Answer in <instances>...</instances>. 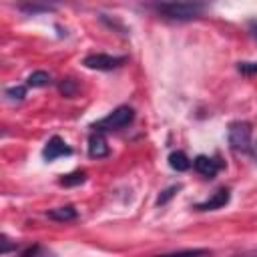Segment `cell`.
I'll return each instance as SVG.
<instances>
[{"instance_id": "obj_7", "label": "cell", "mask_w": 257, "mask_h": 257, "mask_svg": "<svg viewBox=\"0 0 257 257\" xmlns=\"http://www.w3.org/2000/svg\"><path fill=\"white\" fill-rule=\"evenodd\" d=\"M229 189H219L217 193H213L207 201H203V203H197L195 205V209L197 211H215V209H221V207H225L227 203H229Z\"/></svg>"}, {"instance_id": "obj_22", "label": "cell", "mask_w": 257, "mask_h": 257, "mask_svg": "<svg viewBox=\"0 0 257 257\" xmlns=\"http://www.w3.org/2000/svg\"><path fill=\"white\" fill-rule=\"evenodd\" d=\"M253 157H255V161H257V143L253 145Z\"/></svg>"}, {"instance_id": "obj_9", "label": "cell", "mask_w": 257, "mask_h": 257, "mask_svg": "<svg viewBox=\"0 0 257 257\" xmlns=\"http://www.w3.org/2000/svg\"><path fill=\"white\" fill-rule=\"evenodd\" d=\"M169 165H171V169L183 173V171H187V169L191 167V159H189L183 151H173V153L169 155Z\"/></svg>"}, {"instance_id": "obj_1", "label": "cell", "mask_w": 257, "mask_h": 257, "mask_svg": "<svg viewBox=\"0 0 257 257\" xmlns=\"http://www.w3.org/2000/svg\"><path fill=\"white\" fill-rule=\"evenodd\" d=\"M155 10L159 14H163L165 18L193 20V18L201 16V12L205 10V6L203 4H197V2H163V4H157Z\"/></svg>"}, {"instance_id": "obj_17", "label": "cell", "mask_w": 257, "mask_h": 257, "mask_svg": "<svg viewBox=\"0 0 257 257\" xmlns=\"http://www.w3.org/2000/svg\"><path fill=\"white\" fill-rule=\"evenodd\" d=\"M179 189H181L179 185H173V187L165 189V191H163V193L159 195V199H157V205H165V203H167V201H169V199H171V197H173V195H175V193H177Z\"/></svg>"}, {"instance_id": "obj_8", "label": "cell", "mask_w": 257, "mask_h": 257, "mask_svg": "<svg viewBox=\"0 0 257 257\" xmlns=\"http://www.w3.org/2000/svg\"><path fill=\"white\" fill-rule=\"evenodd\" d=\"M88 155L92 159H102L108 155V145H106V139L102 133L94 131L90 137H88Z\"/></svg>"}, {"instance_id": "obj_21", "label": "cell", "mask_w": 257, "mask_h": 257, "mask_svg": "<svg viewBox=\"0 0 257 257\" xmlns=\"http://www.w3.org/2000/svg\"><path fill=\"white\" fill-rule=\"evenodd\" d=\"M249 30H251V34L257 38V20H251V22H249Z\"/></svg>"}, {"instance_id": "obj_13", "label": "cell", "mask_w": 257, "mask_h": 257, "mask_svg": "<svg viewBox=\"0 0 257 257\" xmlns=\"http://www.w3.org/2000/svg\"><path fill=\"white\" fill-rule=\"evenodd\" d=\"M207 249H183V251H175V253H165L159 257H203L207 255Z\"/></svg>"}, {"instance_id": "obj_12", "label": "cell", "mask_w": 257, "mask_h": 257, "mask_svg": "<svg viewBox=\"0 0 257 257\" xmlns=\"http://www.w3.org/2000/svg\"><path fill=\"white\" fill-rule=\"evenodd\" d=\"M50 82V74L44 70H34L28 76V86H46Z\"/></svg>"}, {"instance_id": "obj_11", "label": "cell", "mask_w": 257, "mask_h": 257, "mask_svg": "<svg viewBox=\"0 0 257 257\" xmlns=\"http://www.w3.org/2000/svg\"><path fill=\"white\" fill-rule=\"evenodd\" d=\"M84 179H86V173H84V171H74V173H70V175H64V177L60 179V185H62V187H74V185L84 183Z\"/></svg>"}, {"instance_id": "obj_19", "label": "cell", "mask_w": 257, "mask_h": 257, "mask_svg": "<svg viewBox=\"0 0 257 257\" xmlns=\"http://www.w3.org/2000/svg\"><path fill=\"white\" fill-rule=\"evenodd\" d=\"M20 10L28 12V14H36V12H46L50 10V6H40V4H22Z\"/></svg>"}, {"instance_id": "obj_5", "label": "cell", "mask_w": 257, "mask_h": 257, "mask_svg": "<svg viewBox=\"0 0 257 257\" xmlns=\"http://www.w3.org/2000/svg\"><path fill=\"white\" fill-rule=\"evenodd\" d=\"M70 153H72V149H70L60 137H52V139H48V143H46L44 149H42V157H44V161H54V159L64 157V155H70Z\"/></svg>"}, {"instance_id": "obj_4", "label": "cell", "mask_w": 257, "mask_h": 257, "mask_svg": "<svg viewBox=\"0 0 257 257\" xmlns=\"http://www.w3.org/2000/svg\"><path fill=\"white\" fill-rule=\"evenodd\" d=\"M124 60H126V56H112V54L96 52V54L84 56L82 64H84L86 68H92V70H112V68L120 66Z\"/></svg>"}, {"instance_id": "obj_3", "label": "cell", "mask_w": 257, "mask_h": 257, "mask_svg": "<svg viewBox=\"0 0 257 257\" xmlns=\"http://www.w3.org/2000/svg\"><path fill=\"white\" fill-rule=\"evenodd\" d=\"M229 145L231 149L235 151H241V153H247L253 149L251 145V124L245 122V120H235L229 124Z\"/></svg>"}, {"instance_id": "obj_18", "label": "cell", "mask_w": 257, "mask_h": 257, "mask_svg": "<svg viewBox=\"0 0 257 257\" xmlns=\"http://www.w3.org/2000/svg\"><path fill=\"white\" fill-rule=\"evenodd\" d=\"M237 70L243 74H257V62H239Z\"/></svg>"}, {"instance_id": "obj_16", "label": "cell", "mask_w": 257, "mask_h": 257, "mask_svg": "<svg viewBox=\"0 0 257 257\" xmlns=\"http://www.w3.org/2000/svg\"><path fill=\"white\" fill-rule=\"evenodd\" d=\"M6 96L10 100H22L26 96V88L24 86H10V88H6Z\"/></svg>"}, {"instance_id": "obj_23", "label": "cell", "mask_w": 257, "mask_h": 257, "mask_svg": "<svg viewBox=\"0 0 257 257\" xmlns=\"http://www.w3.org/2000/svg\"><path fill=\"white\" fill-rule=\"evenodd\" d=\"M243 257H257V255H243Z\"/></svg>"}, {"instance_id": "obj_6", "label": "cell", "mask_w": 257, "mask_h": 257, "mask_svg": "<svg viewBox=\"0 0 257 257\" xmlns=\"http://www.w3.org/2000/svg\"><path fill=\"white\" fill-rule=\"evenodd\" d=\"M193 167H195V171L199 173V175H203V177H207V179H213L217 173H219V169L223 167L217 159H213V157H207V155H199L195 161H193Z\"/></svg>"}, {"instance_id": "obj_20", "label": "cell", "mask_w": 257, "mask_h": 257, "mask_svg": "<svg viewBox=\"0 0 257 257\" xmlns=\"http://www.w3.org/2000/svg\"><path fill=\"white\" fill-rule=\"evenodd\" d=\"M10 247H12V245H10V239H8L6 235H2V253H8Z\"/></svg>"}, {"instance_id": "obj_14", "label": "cell", "mask_w": 257, "mask_h": 257, "mask_svg": "<svg viewBox=\"0 0 257 257\" xmlns=\"http://www.w3.org/2000/svg\"><path fill=\"white\" fill-rule=\"evenodd\" d=\"M58 88H60V92H62L64 96H74V92H76V82H74L72 78H62V82L58 84Z\"/></svg>"}, {"instance_id": "obj_2", "label": "cell", "mask_w": 257, "mask_h": 257, "mask_svg": "<svg viewBox=\"0 0 257 257\" xmlns=\"http://www.w3.org/2000/svg\"><path fill=\"white\" fill-rule=\"evenodd\" d=\"M133 116H135V110H133L131 106H118V108H114L110 114H106L104 118H100L98 122H94L92 128L98 131V133H104V131H118V128L126 126V124L133 120Z\"/></svg>"}, {"instance_id": "obj_10", "label": "cell", "mask_w": 257, "mask_h": 257, "mask_svg": "<svg viewBox=\"0 0 257 257\" xmlns=\"http://www.w3.org/2000/svg\"><path fill=\"white\" fill-rule=\"evenodd\" d=\"M46 215H48L50 219H54V221H72V219H76V209L70 207V205H66V207L52 209V211H48Z\"/></svg>"}, {"instance_id": "obj_15", "label": "cell", "mask_w": 257, "mask_h": 257, "mask_svg": "<svg viewBox=\"0 0 257 257\" xmlns=\"http://www.w3.org/2000/svg\"><path fill=\"white\" fill-rule=\"evenodd\" d=\"M20 257H50L40 245H32V247H28V249H24L22 253H20Z\"/></svg>"}]
</instances>
